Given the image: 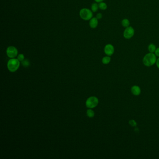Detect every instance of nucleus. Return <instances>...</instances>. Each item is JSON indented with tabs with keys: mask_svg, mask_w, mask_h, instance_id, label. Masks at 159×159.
Wrapping results in <instances>:
<instances>
[{
	"mask_svg": "<svg viewBox=\"0 0 159 159\" xmlns=\"http://www.w3.org/2000/svg\"><path fill=\"white\" fill-rule=\"evenodd\" d=\"M111 58L109 56H105L102 58V62L104 64H108L110 63Z\"/></svg>",
	"mask_w": 159,
	"mask_h": 159,
	"instance_id": "11",
	"label": "nucleus"
},
{
	"mask_svg": "<svg viewBox=\"0 0 159 159\" xmlns=\"http://www.w3.org/2000/svg\"><path fill=\"white\" fill-rule=\"evenodd\" d=\"M24 56L23 54H20L18 55L17 56V59L19 60L20 62L23 61L24 60Z\"/></svg>",
	"mask_w": 159,
	"mask_h": 159,
	"instance_id": "17",
	"label": "nucleus"
},
{
	"mask_svg": "<svg viewBox=\"0 0 159 159\" xmlns=\"http://www.w3.org/2000/svg\"><path fill=\"white\" fill-rule=\"evenodd\" d=\"M7 55L10 58H14L18 56V50L14 46H9L6 50Z\"/></svg>",
	"mask_w": 159,
	"mask_h": 159,
	"instance_id": "5",
	"label": "nucleus"
},
{
	"mask_svg": "<svg viewBox=\"0 0 159 159\" xmlns=\"http://www.w3.org/2000/svg\"><path fill=\"white\" fill-rule=\"evenodd\" d=\"M99 9L98 4L97 2H95L92 3L91 6V10L93 12H96Z\"/></svg>",
	"mask_w": 159,
	"mask_h": 159,
	"instance_id": "14",
	"label": "nucleus"
},
{
	"mask_svg": "<svg viewBox=\"0 0 159 159\" xmlns=\"http://www.w3.org/2000/svg\"><path fill=\"white\" fill-rule=\"evenodd\" d=\"M89 26L92 29H95L98 27V20L96 17H93L89 20Z\"/></svg>",
	"mask_w": 159,
	"mask_h": 159,
	"instance_id": "8",
	"label": "nucleus"
},
{
	"mask_svg": "<svg viewBox=\"0 0 159 159\" xmlns=\"http://www.w3.org/2000/svg\"><path fill=\"white\" fill-rule=\"evenodd\" d=\"M95 2L97 3H100V2H103L104 0H94Z\"/></svg>",
	"mask_w": 159,
	"mask_h": 159,
	"instance_id": "22",
	"label": "nucleus"
},
{
	"mask_svg": "<svg viewBox=\"0 0 159 159\" xmlns=\"http://www.w3.org/2000/svg\"><path fill=\"white\" fill-rule=\"evenodd\" d=\"M131 94L134 96H139L141 94V89L138 85H134L131 89Z\"/></svg>",
	"mask_w": 159,
	"mask_h": 159,
	"instance_id": "9",
	"label": "nucleus"
},
{
	"mask_svg": "<svg viewBox=\"0 0 159 159\" xmlns=\"http://www.w3.org/2000/svg\"><path fill=\"white\" fill-rule=\"evenodd\" d=\"M156 49V46L153 43H150L148 46V50L150 53H155V51Z\"/></svg>",
	"mask_w": 159,
	"mask_h": 159,
	"instance_id": "12",
	"label": "nucleus"
},
{
	"mask_svg": "<svg viewBox=\"0 0 159 159\" xmlns=\"http://www.w3.org/2000/svg\"><path fill=\"white\" fill-rule=\"evenodd\" d=\"M81 18L84 21H89L93 17V12L90 9L83 8L79 11Z\"/></svg>",
	"mask_w": 159,
	"mask_h": 159,
	"instance_id": "3",
	"label": "nucleus"
},
{
	"mask_svg": "<svg viewBox=\"0 0 159 159\" xmlns=\"http://www.w3.org/2000/svg\"><path fill=\"white\" fill-rule=\"evenodd\" d=\"M98 7L100 9H101L102 10H105L107 8V5L106 4V3L102 2L99 3Z\"/></svg>",
	"mask_w": 159,
	"mask_h": 159,
	"instance_id": "13",
	"label": "nucleus"
},
{
	"mask_svg": "<svg viewBox=\"0 0 159 159\" xmlns=\"http://www.w3.org/2000/svg\"><path fill=\"white\" fill-rule=\"evenodd\" d=\"M156 64L157 67L159 69V57L158 59H157L156 62Z\"/></svg>",
	"mask_w": 159,
	"mask_h": 159,
	"instance_id": "21",
	"label": "nucleus"
},
{
	"mask_svg": "<svg viewBox=\"0 0 159 159\" xmlns=\"http://www.w3.org/2000/svg\"><path fill=\"white\" fill-rule=\"evenodd\" d=\"M18 59L11 58L7 64L8 69L11 72H15L18 69L20 65V62Z\"/></svg>",
	"mask_w": 159,
	"mask_h": 159,
	"instance_id": "2",
	"label": "nucleus"
},
{
	"mask_svg": "<svg viewBox=\"0 0 159 159\" xmlns=\"http://www.w3.org/2000/svg\"><path fill=\"white\" fill-rule=\"evenodd\" d=\"M155 55L156 56V57H159V48H156L155 52Z\"/></svg>",
	"mask_w": 159,
	"mask_h": 159,
	"instance_id": "20",
	"label": "nucleus"
},
{
	"mask_svg": "<svg viewBox=\"0 0 159 159\" xmlns=\"http://www.w3.org/2000/svg\"><path fill=\"white\" fill-rule=\"evenodd\" d=\"M157 58L155 53H150L146 54L143 58V64L146 67H150L153 65L156 62Z\"/></svg>",
	"mask_w": 159,
	"mask_h": 159,
	"instance_id": "1",
	"label": "nucleus"
},
{
	"mask_svg": "<svg viewBox=\"0 0 159 159\" xmlns=\"http://www.w3.org/2000/svg\"><path fill=\"white\" fill-rule=\"evenodd\" d=\"M102 17H103V15H102V14L101 13H98L96 15V17L98 19V20H100V19H101L102 18Z\"/></svg>",
	"mask_w": 159,
	"mask_h": 159,
	"instance_id": "19",
	"label": "nucleus"
},
{
	"mask_svg": "<svg viewBox=\"0 0 159 159\" xmlns=\"http://www.w3.org/2000/svg\"><path fill=\"white\" fill-rule=\"evenodd\" d=\"M87 115L89 118H92L94 116V111L91 109H89L87 110Z\"/></svg>",
	"mask_w": 159,
	"mask_h": 159,
	"instance_id": "15",
	"label": "nucleus"
},
{
	"mask_svg": "<svg viewBox=\"0 0 159 159\" xmlns=\"http://www.w3.org/2000/svg\"><path fill=\"white\" fill-rule=\"evenodd\" d=\"M21 64L24 67H28L30 65V61L28 59H24L23 61H21Z\"/></svg>",
	"mask_w": 159,
	"mask_h": 159,
	"instance_id": "16",
	"label": "nucleus"
},
{
	"mask_svg": "<svg viewBox=\"0 0 159 159\" xmlns=\"http://www.w3.org/2000/svg\"><path fill=\"white\" fill-rule=\"evenodd\" d=\"M99 103L98 99L94 96H92L87 99L86 101V106L88 108H94L98 106Z\"/></svg>",
	"mask_w": 159,
	"mask_h": 159,
	"instance_id": "4",
	"label": "nucleus"
},
{
	"mask_svg": "<svg viewBox=\"0 0 159 159\" xmlns=\"http://www.w3.org/2000/svg\"><path fill=\"white\" fill-rule=\"evenodd\" d=\"M129 124L131 127H136L137 125V123L134 120H131L129 121Z\"/></svg>",
	"mask_w": 159,
	"mask_h": 159,
	"instance_id": "18",
	"label": "nucleus"
},
{
	"mask_svg": "<svg viewBox=\"0 0 159 159\" xmlns=\"http://www.w3.org/2000/svg\"><path fill=\"white\" fill-rule=\"evenodd\" d=\"M135 31L134 28L131 26H129L125 29L123 32V36L124 38L129 39L134 36Z\"/></svg>",
	"mask_w": 159,
	"mask_h": 159,
	"instance_id": "6",
	"label": "nucleus"
},
{
	"mask_svg": "<svg viewBox=\"0 0 159 159\" xmlns=\"http://www.w3.org/2000/svg\"><path fill=\"white\" fill-rule=\"evenodd\" d=\"M104 51L106 55L111 56L114 53V47L112 44H107L104 47Z\"/></svg>",
	"mask_w": 159,
	"mask_h": 159,
	"instance_id": "7",
	"label": "nucleus"
},
{
	"mask_svg": "<svg viewBox=\"0 0 159 159\" xmlns=\"http://www.w3.org/2000/svg\"><path fill=\"white\" fill-rule=\"evenodd\" d=\"M130 21L128 19L125 18L123 19L121 21V25L124 28H127L128 27L130 26Z\"/></svg>",
	"mask_w": 159,
	"mask_h": 159,
	"instance_id": "10",
	"label": "nucleus"
}]
</instances>
